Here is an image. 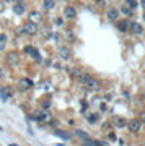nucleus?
Wrapping results in <instances>:
<instances>
[{
	"label": "nucleus",
	"mask_w": 145,
	"mask_h": 146,
	"mask_svg": "<svg viewBox=\"0 0 145 146\" xmlns=\"http://www.w3.org/2000/svg\"><path fill=\"white\" fill-rule=\"evenodd\" d=\"M7 2H15V0H7Z\"/></svg>",
	"instance_id": "obj_30"
},
{
	"label": "nucleus",
	"mask_w": 145,
	"mask_h": 146,
	"mask_svg": "<svg viewBox=\"0 0 145 146\" xmlns=\"http://www.w3.org/2000/svg\"><path fill=\"white\" fill-rule=\"evenodd\" d=\"M5 10V3H3V2H2V0H0V13H2V11Z\"/></svg>",
	"instance_id": "obj_24"
},
{
	"label": "nucleus",
	"mask_w": 145,
	"mask_h": 146,
	"mask_svg": "<svg viewBox=\"0 0 145 146\" xmlns=\"http://www.w3.org/2000/svg\"><path fill=\"white\" fill-rule=\"evenodd\" d=\"M13 94L15 93H13V88H11V86H3V88H0V99L7 101V99H10Z\"/></svg>",
	"instance_id": "obj_3"
},
{
	"label": "nucleus",
	"mask_w": 145,
	"mask_h": 146,
	"mask_svg": "<svg viewBox=\"0 0 145 146\" xmlns=\"http://www.w3.org/2000/svg\"><path fill=\"white\" fill-rule=\"evenodd\" d=\"M31 57L34 58V60H38V62H41V54H39V50H38V49H33Z\"/></svg>",
	"instance_id": "obj_19"
},
{
	"label": "nucleus",
	"mask_w": 145,
	"mask_h": 146,
	"mask_svg": "<svg viewBox=\"0 0 145 146\" xmlns=\"http://www.w3.org/2000/svg\"><path fill=\"white\" fill-rule=\"evenodd\" d=\"M59 55H60V58H64V60H67V58H70V49L65 46L59 47Z\"/></svg>",
	"instance_id": "obj_10"
},
{
	"label": "nucleus",
	"mask_w": 145,
	"mask_h": 146,
	"mask_svg": "<svg viewBox=\"0 0 145 146\" xmlns=\"http://www.w3.org/2000/svg\"><path fill=\"white\" fill-rule=\"evenodd\" d=\"M39 20H41V15L38 11H33L31 15H30V21H33V23H38Z\"/></svg>",
	"instance_id": "obj_16"
},
{
	"label": "nucleus",
	"mask_w": 145,
	"mask_h": 146,
	"mask_svg": "<svg viewBox=\"0 0 145 146\" xmlns=\"http://www.w3.org/2000/svg\"><path fill=\"white\" fill-rule=\"evenodd\" d=\"M117 29H119L121 33H126L127 29H129V23L126 20H122V21H117Z\"/></svg>",
	"instance_id": "obj_13"
},
{
	"label": "nucleus",
	"mask_w": 145,
	"mask_h": 146,
	"mask_svg": "<svg viewBox=\"0 0 145 146\" xmlns=\"http://www.w3.org/2000/svg\"><path fill=\"white\" fill-rule=\"evenodd\" d=\"M5 60H7V65H8V67H18V63H20V55L16 52H8Z\"/></svg>",
	"instance_id": "obj_1"
},
{
	"label": "nucleus",
	"mask_w": 145,
	"mask_h": 146,
	"mask_svg": "<svg viewBox=\"0 0 145 146\" xmlns=\"http://www.w3.org/2000/svg\"><path fill=\"white\" fill-rule=\"evenodd\" d=\"M113 123H114L116 127H119V128H122V127L127 125L126 119H122V117H114V119H113Z\"/></svg>",
	"instance_id": "obj_12"
},
{
	"label": "nucleus",
	"mask_w": 145,
	"mask_h": 146,
	"mask_svg": "<svg viewBox=\"0 0 145 146\" xmlns=\"http://www.w3.org/2000/svg\"><path fill=\"white\" fill-rule=\"evenodd\" d=\"M129 26H130V31L134 33V34H137V36H140V34L144 33V28H142V25H139V23H132Z\"/></svg>",
	"instance_id": "obj_11"
},
{
	"label": "nucleus",
	"mask_w": 145,
	"mask_h": 146,
	"mask_svg": "<svg viewBox=\"0 0 145 146\" xmlns=\"http://www.w3.org/2000/svg\"><path fill=\"white\" fill-rule=\"evenodd\" d=\"M95 2H96V3H98V5H101V3H103L104 0H95Z\"/></svg>",
	"instance_id": "obj_27"
},
{
	"label": "nucleus",
	"mask_w": 145,
	"mask_h": 146,
	"mask_svg": "<svg viewBox=\"0 0 145 146\" xmlns=\"http://www.w3.org/2000/svg\"><path fill=\"white\" fill-rule=\"evenodd\" d=\"M64 16H65L67 20H73V18L77 16V10H75L73 7H65V8H64Z\"/></svg>",
	"instance_id": "obj_8"
},
{
	"label": "nucleus",
	"mask_w": 145,
	"mask_h": 146,
	"mask_svg": "<svg viewBox=\"0 0 145 146\" xmlns=\"http://www.w3.org/2000/svg\"><path fill=\"white\" fill-rule=\"evenodd\" d=\"M109 140H116V135L114 133H109Z\"/></svg>",
	"instance_id": "obj_26"
},
{
	"label": "nucleus",
	"mask_w": 145,
	"mask_h": 146,
	"mask_svg": "<svg viewBox=\"0 0 145 146\" xmlns=\"http://www.w3.org/2000/svg\"><path fill=\"white\" fill-rule=\"evenodd\" d=\"M16 3H13V13L15 15H23L25 13V3L23 0H15Z\"/></svg>",
	"instance_id": "obj_5"
},
{
	"label": "nucleus",
	"mask_w": 145,
	"mask_h": 146,
	"mask_svg": "<svg viewBox=\"0 0 145 146\" xmlns=\"http://www.w3.org/2000/svg\"><path fill=\"white\" fill-rule=\"evenodd\" d=\"M33 49H34V47H31V46H26L25 49H23V50H25V54H28V55H31Z\"/></svg>",
	"instance_id": "obj_22"
},
{
	"label": "nucleus",
	"mask_w": 145,
	"mask_h": 146,
	"mask_svg": "<svg viewBox=\"0 0 145 146\" xmlns=\"http://www.w3.org/2000/svg\"><path fill=\"white\" fill-rule=\"evenodd\" d=\"M57 2H65V0H57Z\"/></svg>",
	"instance_id": "obj_31"
},
{
	"label": "nucleus",
	"mask_w": 145,
	"mask_h": 146,
	"mask_svg": "<svg viewBox=\"0 0 145 146\" xmlns=\"http://www.w3.org/2000/svg\"><path fill=\"white\" fill-rule=\"evenodd\" d=\"M127 128H129V131H132V133L140 131V128H142V122H140V119L129 120V122H127Z\"/></svg>",
	"instance_id": "obj_2"
},
{
	"label": "nucleus",
	"mask_w": 145,
	"mask_h": 146,
	"mask_svg": "<svg viewBox=\"0 0 145 146\" xmlns=\"http://www.w3.org/2000/svg\"><path fill=\"white\" fill-rule=\"evenodd\" d=\"M54 135H57V136H60V138H62V140H70V135H68V133H65V131H62V130H56L54 131Z\"/></svg>",
	"instance_id": "obj_14"
},
{
	"label": "nucleus",
	"mask_w": 145,
	"mask_h": 146,
	"mask_svg": "<svg viewBox=\"0 0 145 146\" xmlns=\"http://www.w3.org/2000/svg\"><path fill=\"white\" fill-rule=\"evenodd\" d=\"M130 7H121V13H124V15H130Z\"/></svg>",
	"instance_id": "obj_20"
},
{
	"label": "nucleus",
	"mask_w": 145,
	"mask_h": 146,
	"mask_svg": "<svg viewBox=\"0 0 145 146\" xmlns=\"http://www.w3.org/2000/svg\"><path fill=\"white\" fill-rule=\"evenodd\" d=\"M56 7V0H44V8L46 10H52Z\"/></svg>",
	"instance_id": "obj_15"
},
{
	"label": "nucleus",
	"mask_w": 145,
	"mask_h": 146,
	"mask_svg": "<svg viewBox=\"0 0 145 146\" xmlns=\"http://www.w3.org/2000/svg\"><path fill=\"white\" fill-rule=\"evenodd\" d=\"M140 122H142V123H145V112H142V114H140Z\"/></svg>",
	"instance_id": "obj_23"
},
{
	"label": "nucleus",
	"mask_w": 145,
	"mask_h": 146,
	"mask_svg": "<svg viewBox=\"0 0 145 146\" xmlns=\"http://www.w3.org/2000/svg\"><path fill=\"white\" fill-rule=\"evenodd\" d=\"M23 31H25L26 34H36V33H38L36 23H33V21H28L25 26H23Z\"/></svg>",
	"instance_id": "obj_6"
},
{
	"label": "nucleus",
	"mask_w": 145,
	"mask_h": 146,
	"mask_svg": "<svg viewBox=\"0 0 145 146\" xmlns=\"http://www.w3.org/2000/svg\"><path fill=\"white\" fill-rule=\"evenodd\" d=\"M56 25H59V26H60V25H62V20H60V18H57V20H56Z\"/></svg>",
	"instance_id": "obj_25"
},
{
	"label": "nucleus",
	"mask_w": 145,
	"mask_h": 146,
	"mask_svg": "<svg viewBox=\"0 0 145 146\" xmlns=\"http://www.w3.org/2000/svg\"><path fill=\"white\" fill-rule=\"evenodd\" d=\"M85 86L88 89H91V91H98V89H101V83H99L98 80H95L90 76L88 80H87V83H85Z\"/></svg>",
	"instance_id": "obj_4"
},
{
	"label": "nucleus",
	"mask_w": 145,
	"mask_h": 146,
	"mask_svg": "<svg viewBox=\"0 0 145 146\" xmlns=\"http://www.w3.org/2000/svg\"><path fill=\"white\" fill-rule=\"evenodd\" d=\"M18 86H20L21 91H26V89H30L33 86V81L30 78H21L20 81H18Z\"/></svg>",
	"instance_id": "obj_7"
},
{
	"label": "nucleus",
	"mask_w": 145,
	"mask_h": 146,
	"mask_svg": "<svg viewBox=\"0 0 145 146\" xmlns=\"http://www.w3.org/2000/svg\"><path fill=\"white\" fill-rule=\"evenodd\" d=\"M7 46V34H0V50H3Z\"/></svg>",
	"instance_id": "obj_17"
},
{
	"label": "nucleus",
	"mask_w": 145,
	"mask_h": 146,
	"mask_svg": "<svg viewBox=\"0 0 145 146\" xmlns=\"http://www.w3.org/2000/svg\"><path fill=\"white\" fill-rule=\"evenodd\" d=\"M87 120H88V123H96L98 122V114H90L87 117Z\"/></svg>",
	"instance_id": "obj_18"
},
{
	"label": "nucleus",
	"mask_w": 145,
	"mask_h": 146,
	"mask_svg": "<svg viewBox=\"0 0 145 146\" xmlns=\"http://www.w3.org/2000/svg\"><path fill=\"white\" fill-rule=\"evenodd\" d=\"M3 76V68H0V78Z\"/></svg>",
	"instance_id": "obj_28"
},
{
	"label": "nucleus",
	"mask_w": 145,
	"mask_h": 146,
	"mask_svg": "<svg viewBox=\"0 0 145 146\" xmlns=\"http://www.w3.org/2000/svg\"><path fill=\"white\" fill-rule=\"evenodd\" d=\"M140 2H142V7L145 8V0H140Z\"/></svg>",
	"instance_id": "obj_29"
},
{
	"label": "nucleus",
	"mask_w": 145,
	"mask_h": 146,
	"mask_svg": "<svg viewBox=\"0 0 145 146\" xmlns=\"http://www.w3.org/2000/svg\"><path fill=\"white\" fill-rule=\"evenodd\" d=\"M75 135H77V136H82L83 140H85V138H88V135H87V133H83L82 130H75Z\"/></svg>",
	"instance_id": "obj_21"
},
{
	"label": "nucleus",
	"mask_w": 145,
	"mask_h": 146,
	"mask_svg": "<svg viewBox=\"0 0 145 146\" xmlns=\"http://www.w3.org/2000/svg\"><path fill=\"white\" fill-rule=\"evenodd\" d=\"M109 21H117V16H119V10H116V8H109L108 13H106Z\"/></svg>",
	"instance_id": "obj_9"
}]
</instances>
